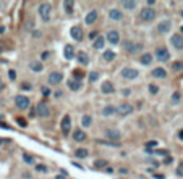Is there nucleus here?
I'll return each mask as SVG.
<instances>
[{
  "label": "nucleus",
  "instance_id": "22",
  "mask_svg": "<svg viewBox=\"0 0 183 179\" xmlns=\"http://www.w3.org/2000/svg\"><path fill=\"white\" fill-rule=\"evenodd\" d=\"M152 76L154 77H160V79H162V77H165L167 76V71L164 68H156V69H152Z\"/></svg>",
  "mask_w": 183,
  "mask_h": 179
},
{
  "label": "nucleus",
  "instance_id": "20",
  "mask_svg": "<svg viewBox=\"0 0 183 179\" xmlns=\"http://www.w3.org/2000/svg\"><path fill=\"white\" fill-rule=\"evenodd\" d=\"M76 58H78V61H80L81 65H88V63H89V57H88V53L86 52H78Z\"/></svg>",
  "mask_w": 183,
  "mask_h": 179
},
{
  "label": "nucleus",
  "instance_id": "53",
  "mask_svg": "<svg viewBox=\"0 0 183 179\" xmlns=\"http://www.w3.org/2000/svg\"><path fill=\"white\" fill-rule=\"evenodd\" d=\"M182 33H183V26H182Z\"/></svg>",
  "mask_w": 183,
  "mask_h": 179
},
{
  "label": "nucleus",
  "instance_id": "3",
  "mask_svg": "<svg viewBox=\"0 0 183 179\" xmlns=\"http://www.w3.org/2000/svg\"><path fill=\"white\" fill-rule=\"evenodd\" d=\"M156 18V10L151 8V7H146V8L141 10V20L143 21H152Z\"/></svg>",
  "mask_w": 183,
  "mask_h": 179
},
{
  "label": "nucleus",
  "instance_id": "14",
  "mask_svg": "<svg viewBox=\"0 0 183 179\" xmlns=\"http://www.w3.org/2000/svg\"><path fill=\"white\" fill-rule=\"evenodd\" d=\"M106 137L110 139V140H120L122 134H120V131L118 129H107L106 131Z\"/></svg>",
  "mask_w": 183,
  "mask_h": 179
},
{
  "label": "nucleus",
  "instance_id": "44",
  "mask_svg": "<svg viewBox=\"0 0 183 179\" xmlns=\"http://www.w3.org/2000/svg\"><path fill=\"white\" fill-rule=\"evenodd\" d=\"M18 123H20V126H23V127L26 126V121H25L23 118H18Z\"/></svg>",
  "mask_w": 183,
  "mask_h": 179
},
{
  "label": "nucleus",
  "instance_id": "33",
  "mask_svg": "<svg viewBox=\"0 0 183 179\" xmlns=\"http://www.w3.org/2000/svg\"><path fill=\"white\" fill-rule=\"evenodd\" d=\"M73 76L76 77V79H80V82H81V79L84 77V73H83L81 69H75V71H73Z\"/></svg>",
  "mask_w": 183,
  "mask_h": 179
},
{
  "label": "nucleus",
  "instance_id": "7",
  "mask_svg": "<svg viewBox=\"0 0 183 179\" xmlns=\"http://www.w3.org/2000/svg\"><path fill=\"white\" fill-rule=\"evenodd\" d=\"M115 110L122 115V116H126V115H130L131 111H133V105H131V103H120Z\"/></svg>",
  "mask_w": 183,
  "mask_h": 179
},
{
  "label": "nucleus",
  "instance_id": "49",
  "mask_svg": "<svg viewBox=\"0 0 183 179\" xmlns=\"http://www.w3.org/2000/svg\"><path fill=\"white\" fill-rule=\"evenodd\" d=\"M154 178H156V179H164V176H162V174H156Z\"/></svg>",
  "mask_w": 183,
  "mask_h": 179
},
{
  "label": "nucleus",
  "instance_id": "42",
  "mask_svg": "<svg viewBox=\"0 0 183 179\" xmlns=\"http://www.w3.org/2000/svg\"><path fill=\"white\" fill-rule=\"evenodd\" d=\"M21 89H23V90H29V89H31V85H29L28 82H25V84L21 85Z\"/></svg>",
  "mask_w": 183,
  "mask_h": 179
},
{
  "label": "nucleus",
  "instance_id": "41",
  "mask_svg": "<svg viewBox=\"0 0 183 179\" xmlns=\"http://www.w3.org/2000/svg\"><path fill=\"white\" fill-rule=\"evenodd\" d=\"M177 174H178V176H183V163L178 166V170H177Z\"/></svg>",
  "mask_w": 183,
  "mask_h": 179
},
{
  "label": "nucleus",
  "instance_id": "25",
  "mask_svg": "<svg viewBox=\"0 0 183 179\" xmlns=\"http://www.w3.org/2000/svg\"><path fill=\"white\" fill-rule=\"evenodd\" d=\"M104 42H106V39H104V37H101V36H97V39L94 41L93 47H94V49H97V50H101L102 47H104Z\"/></svg>",
  "mask_w": 183,
  "mask_h": 179
},
{
  "label": "nucleus",
  "instance_id": "15",
  "mask_svg": "<svg viewBox=\"0 0 183 179\" xmlns=\"http://www.w3.org/2000/svg\"><path fill=\"white\" fill-rule=\"evenodd\" d=\"M107 41H109L110 44L117 45L118 42H120V34H118L117 31H109V33H107Z\"/></svg>",
  "mask_w": 183,
  "mask_h": 179
},
{
  "label": "nucleus",
  "instance_id": "38",
  "mask_svg": "<svg viewBox=\"0 0 183 179\" xmlns=\"http://www.w3.org/2000/svg\"><path fill=\"white\" fill-rule=\"evenodd\" d=\"M8 77L12 79V81L13 79H16V71H15V69H10L8 71Z\"/></svg>",
  "mask_w": 183,
  "mask_h": 179
},
{
  "label": "nucleus",
  "instance_id": "35",
  "mask_svg": "<svg viewBox=\"0 0 183 179\" xmlns=\"http://www.w3.org/2000/svg\"><path fill=\"white\" fill-rule=\"evenodd\" d=\"M172 68H173L175 71H180V69H183V61H175L173 65H172Z\"/></svg>",
  "mask_w": 183,
  "mask_h": 179
},
{
  "label": "nucleus",
  "instance_id": "23",
  "mask_svg": "<svg viewBox=\"0 0 183 179\" xmlns=\"http://www.w3.org/2000/svg\"><path fill=\"white\" fill-rule=\"evenodd\" d=\"M68 87H70V90L76 92V90H80V87H81V82H80V81H73V79H70V81H68Z\"/></svg>",
  "mask_w": 183,
  "mask_h": 179
},
{
  "label": "nucleus",
  "instance_id": "40",
  "mask_svg": "<svg viewBox=\"0 0 183 179\" xmlns=\"http://www.w3.org/2000/svg\"><path fill=\"white\" fill-rule=\"evenodd\" d=\"M107 165V161H104V160H97V161H96V166L97 168H104Z\"/></svg>",
  "mask_w": 183,
  "mask_h": 179
},
{
  "label": "nucleus",
  "instance_id": "52",
  "mask_svg": "<svg viewBox=\"0 0 183 179\" xmlns=\"http://www.w3.org/2000/svg\"><path fill=\"white\" fill-rule=\"evenodd\" d=\"M0 145H2V139H0Z\"/></svg>",
  "mask_w": 183,
  "mask_h": 179
},
{
  "label": "nucleus",
  "instance_id": "43",
  "mask_svg": "<svg viewBox=\"0 0 183 179\" xmlns=\"http://www.w3.org/2000/svg\"><path fill=\"white\" fill-rule=\"evenodd\" d=\"M89 39L91 41H93V39L96 41V39H97V33H89Z\"/></svg>",
  "mask_w": 183,
  "mask_h": 179
},
{
  "label": "nucleus",
  "instance_id": "11",
  "mask_svg": "<svg viewBox=\"0 0 183 179\" xmlns=\"http://www.w3.org/2000/svg\"><path fill=\"white\" fill-rule=\"evenodd\" d=\"M170 44L173 45L175 49L182 50L183 49V37L180 36V34H173V36L170 37Z\"/></svg>",
  "mask_w": 183,
  "mask_h": 179
},
{
  "label": "nucleus",
  "instance_id": "2",
  "mask_svg": "<svg viewBox=\"0 0 183 179\" xmlns=\"http://www.w3.org/2000/svg\"><path fill=\"white\" fill-rule=\"evenodd\" d=\"M36 111H37V116H39V118H49V116H50V106H49V103H47V102H39V103H37Z\"/></svg>",
  "mask_w": 183,
  "mask_h": 179
},
{
  "label": "nucleus",
  "instance_id": "21",
  "mask_svg": "<svg viewBox=\"0 0 183 179\" xmlns=\"http://www.w3.org/2000/svg\"><path fill=\"white\" fill-rule=\"evenodd\" d=\"M29 68L33 69V71H36V73H41V71H42V68H44V66H42V63H41V61H37V60H33V61H31V63H29Z\"/></svg>",
  "mask_w": 183,
  "mask_h": 179
},
{
  "label": "nucleus",
  "instance_id": "19",
  "mask_svg": "<svg viewBox=\"0 0 183 179\" xmlns=\"http://www.w3.org/2000/svg\"><path fill=\"white\" fill-rule=\"evenodd\" d=\"M101 90L104 92V94H112L115 90V87H114V84L112 82H109V81H106L104 84H102V87H101Z\"/></svg>",
  "mask_w": 183,
  "mask_h": 179
},
{
  "label": "nucleus",
  "instance_id": "27",
  "mask_svg": "<svg viewBox=\"0 0 183 179\" xmlns=\"http://www.w3.org/2000/svg\"><path fill=\"white\" fill-rule=\"evenodd\" d=\"M102 58H104L106 61H114L115 60V52H112V50H106L104 55H102Z\"/></svg>",
  "mask_w": 183,
  "mask_h": 179
},
{
  "label": "nucleus",
  "instance_id": "18",
  "mask_svg": "<svg viewBox=\"0 0 183 179\" xmlns=\"http://www.w3.org/2000/svg\"><path fill=\"white\" fill-rule=\"evenodd\" d=\"M97 20V12L96 10H91L88 15H86V18H84V23L86 24H93L94 21Z\"/></svg>",
  "mask_w": 183,
  "mask_h": 179
},
{
  "label": "nucleus",
  "instance_id": "32",
  "mask_svg": "<svg viewBox=\"0 0 183 179\" xmlns=\"http://www.w3.org/2000/svg\"><path fill=\"white\" fill-rule=\"evenodd\" d=\"M63 7H65V12L66 13H73V2H71V0L63 2Z\"/></svg>",
  "mask_w": 183,
  "mask_h": 179
},
{
  "label": "nucleus",
  "instance_id": "28",
  "mask_svg": "<svg viewBox=\"0 0 183 179\" xmlns=\"http://www.w3.org/2000/svg\"><path fill=\"white\" fill-rule=\"evenodd\" d=\"M122 5H123V8H126V10H133L136 7V2L134 0H123Z\"/></svg>",
  "mask_w": 183,
  "mask_h": 179
},
{
  "label": "nucleus",
  "instance_id": "34",
  "mask_svg": "<svg viewBox=\"0 0 183 179\" xmlns=\"http://www.w3.org/2000/svg\"><path fill=\"white\" fill-rule=\"evenodd\" d=\"M23 160H25L28 165H34V158L31 157V155H28V153H23Z\"/></svg>",
  "mask_w": 183,
  "mask_h": 179
},
{
  "label": "nucleus",
  "instance_id": "4",
  "mask_svg": "<svg viewBox=\"0 0 183 179\" xmlns=\"http://www.w3.org/2000/svg\"><path fill=\"white\" fill-rule=\"evenodd\" d=\"M156 58H157L159 61H169L170 60V52H169L165 47H159V49L156 50Z\"/></svg>",
  "mask_w": 183,
  "mask_h": 179
},
{
  "label": "nucleus",
  "instance_id": "47",
  "mask_svg": "<svg viewBox=\"0 0 183 179\" xmlns=\"http://www.w3.org/2000/svg\"><path fill=\"white\" fill-rule=\"evenodd\" d=\"M156 153L157 155H167V152L165 150H156Z\"/></svg>",
  "mask_w": 183,
  "mask_h": 179
},
{
  "label": "nucleus",
  "instance_id": "16",
  "mask_svg": "<svg viewBox=\"0 0 183 179\" xmlns=\"http://www.w3.org/2000/svg\"><path fill=\"white\" fill-rule=\"evenodd\" d=\"M109 18H110L112 21H120V20L123 18V13L120 12V10H117V8H112V10L109 12Z\"/></svg>",
  "mask_w": 183,
  "mask_h": 179
},
{
  "label": "nucleus",
  "instance_id": "39",
  "mask_svg": "<svg viewBox=\"0 0 183 179\" xmlns=\"http://www.w3.org/2000/svg\"><path fill=\"white\" fill-rule=\"evenodd\" d=\"M178 100H180V94H178V92H175V94L172 95V102H173V103H178Z\"/></svg>",
  "mask_w": 183,
  "mask_h": 179
},
{
  "label": "nucleus",
  "instance_id": "5",
  "mask_svg": "<svg viewBox=\"0 0 183 179\" xmlns=\"http://www.w3.org/2000/svg\"><path fill=\"white\" fill-rule=\"evenodd\" d=\"M122 77L123 79H128V81H131V79H134V77L138 76V71L134 68H130V66H125V68L122 69Z\"/></svg>",
  "mask_w": 183,
  "mask_h": 179
},
{
  "label": "nucleus",
  "instance_id": "50",
  "mask_svg": "<svg viewBox=\"0 0 183 179\" xmlns=\"http://www.w3.org/2000/svg\"><path fill=\"white\" fill-rule=\"evenodd\" d=\"M178 137H180V139H182V140H183V129H182V131H180V132H178Z\"/></svg>",
  "mask_w": 183,
  "mask_h": 179
},
{
  "label": "nucleus",
  "instance_id": "45",
  "mask_svg": "<svg viewBox=\"0 0 183 179\" xmlns=\"http://www.w3.org/2000/svg\"><path fill=\"white\" fill-rule=\"evenodd\" d=\"M146 145H147V147H156V145H157V142H154V140H149Z\"/></svg>",
  "mask_w": 183,
  "mask_h": 179
},
{
  "label": "nucleus",
  "instance_id": "29",
  "mask_svg": "<svg viewBox=\"0 0 183 179\" xmlns=\"http://www.w3.org/2000/svg\"><path fill=\"white\" fill-rule=\"evenodd\" d=\"M115 106H112V105H107L106 108H104V110H102V115H104V116H110V115H114L115 113Z\"/></svg>",
  "mask_w": 183,
  "mask_h": 179
},
{
  "label": "nucleus",
  "instance_id": "6",
  "mask_svg": "<svg viewBox=\"0 0 183 179\" xmlns=\"http://www.w3.org/2000/svg\"><path fill=\"white\" fill-rule=\"evenodd\" d=\"M15 103H16V106L20 110H26L29 106V98L26 95H16L15 97Z\"/></svg>",
  "mask_w": 183,
  "mask_h": 179
},
{
  "label": "nucleus",
  "instance_id": "9",
  "mask_svg": "<svg viewBox=\"0 0 183 179\" xmlns=\"http://www.w3.org/2000/svg\"><path fill=\"white\" fill-rule=\"evenodd\" d=\"M170 28H172V23L169 20H164L157 24V33L159 34H167L169 31H170Z\"/></svg>",
  "mask_w": 183,
  "mask_h": 179
},
{
  "label": "nucleus",
  "instance_id": "1",
  "mask_svg": "<svg viewBox=\"0 0 183 179\" xmlns=\"http://www.w3.org/2000/svg\"><path fill=\"white\" fill-rule=\"evenodd\" d=\"M37 12H39V15H41L44 23H49L50 21V12H52V7H50L49 3H41L39 8H37Z\"/></svg>",
  "mask_w": 183,
  "mask_h": 179
},
{
  "label": "nucleus",
  "instance_id": "10",
  "mask_svg": "<svg viewBox=\"0 0 183 179\" xmlns=\"http://www.w3.org/2000/svg\"><path fill=\"white\" fill-rule=\"evenodd\" d=\"M70 129H71V118H70L68 115H65V116L62 118V132H63V134H68Z\"/></svg>",
  "mask_w": 183,
  "mask_h": 179
},
{
  "label": "nucleus",
  "instance_id": "46",
  "mask_svg": "<svg viewBox=\"0 0 183 179\" xmlns=\"http://www.w3.org/2000/svg\"><path fill=\"white\" fill-rule=\"evenodd\" d=\"M37 171H47V168L42 166V165H39V166H37Z\"/></svg>",
  "mask_w": 183,
  "mask_h": 179
},
{
  "label": "nucleus",
  "instance_id": "36",
  "mask_svg": "<svg viewBox=\"0 0 183 179\" xmlns=\"http://www.w3.org/2000/svg\"><path fill=\"white\" fill-rule=\"evenodd\" d=\"M99 79V73H96V71H93V73L89 74V82H96Z\"/></svg>",
  "mask_w": 183,
  "mask_h": 179
},
{
  "label": "nucleus",
  "instance_id": "48",
  "mask_svg": "<svg viewBox=\"0 0 183 179\" xmlns=\"http://www.w3.org/2000/svg\"><path fill=\"white\" fill-rule=\"evenodd\" d=\"M55 179H66V176H63V174H58V176H55Z\"/></svg>",
  "mask_w": 183,
  "mask_h": 179
},
{
  "label": "nucleus",
  "instance_id": "30",
  "mask_svg": "<svg viewBox=\"0 0 183 179\" xmlns=\"http://www.w3.org/2000/svg\"><path fill=\"white\" fill-rule=\"evenodd\" d=\"M139 61H141L143 65H151V61H152V55H151V53H144Z\"/></svg>",
  "mask_w": 183,
  "mask_h": 179
},
{
  "label": "nucleus",
  "instance_id": "24",
  "mask_svg": "<svg viewBox=\"0 0 183 179\" xmlns=\"http://www.w3.org/2000/svg\"><path fill=\"white\" fill-rule=\"evenodd\" d=\"M73 139H75V140H84V139H86L84 131H83V129H76L73 132Z\"/></svg>",
  "mask_w": 183,
  "mask_h": 179
},
{
  "label": "nucleus",
  "instance_id": "26",
  "mask_svg": "<svg viewBox=\"0 0 183 179\" xmlns=\"http://www.w3.org/2000/svg\"><path fill=\"white\" fill-rule=\"evenodd\" d=\"M81 124H83V127H91L93 126V118H91L89 115H84L81 119Z\"/></svg>",
  "mask_w": 183,
  "mask_h": 179
},
{
  "label": "nucleus",
  "instance_id": "17",
  "mask_svg": "<svg viewBox=\"0 0 183 179\" xmlns=\"http://www.w3.org/2000/svg\"><path fill=\"white\" fill-rule=\"evenodd\" d=\"M63 55H65V58L66 60H73V57H75V47L73 45H65V50H63Z\"/></svg>",
  "mask_w": 183,
  "mask_h": 179
},
{
  "label": "nucleus",
  "instance_id": "12",
  "mask_svg": "<svg viewBox=\"0 0 183 179\" xmlns=\"http://www.w3.org/2000/svg\"><path fill=\"white\" fill-rule=\"evenodd\" d=\"M62 79H63V74L58 73V71H53V73L49 74V84L55 85V84H60Z\"/></svg>",
  "mask_w": 183,
  "mask_h": 179
},
{
  "label": "nucleus",
  "instance_id": "13",
  "mask_svg": "<svg viewBox=\"0 0 183 179\" xmlns=\"http://www.w3.org/2000/svg\"><path fill=\"white\" fill-rule=\"evenodd\" d=\"M70 34H71V37H73V41H81L83 39V31L80 26H73V28L70 29Z\"/></svg>",
  "mask_w": 183,
  "mask_h": 179
},
{
  "label": "nucleus",
  "instance_id": "51",
  "mask_svg": "<svg viewBox=\"0 0 183 179\" xmlns=\"http://www.w3.org/2000/svg\"><path fill=\"white\" fill-rule=\"evenodd\" d=\"M2 87H3V82H2V77H0V89H2Z\"/></svg>",
  "mask_w": 183,
  "mask_h": 179
},
{
  "label": "nucleus",
  "instance_id": "8",
  "mask_svg": "<svg viewBox=\"0 0 183 179\" xmlns=\"http://www.w3.org/2000/svg\"><path fill=\"white\" fill-rule=\"evenodd\" d=\"M123 45H125V50H126V52H130V53H136V52H139V50L143 49V45H141V44H136V42H130V41H126Z\"/></svg>",
  "mask_w": 183,
  "mask_h": 179
},
{
  "label": "nucleus",
  "instance_id": "31",
  "mask_svg": "<svg viewBox=\"0 0 183 179\" xmlns=\"http://www.w3.org/2000/svg\"><path fill=\"white\" fill-rule=\"evenodd\" d=\"M75 155H76L78 158H86V157L89 155V152L86 150V148H78V150L75 152Z\"/></svg>",
  "mask_w": 183,
  "mask_h": 179
},
{
  "label": "nucleus",
  "instance_id": "37",
  "mask_svg": "<svg viewBox=\"0 0 183 179\" xmlns=\"http://www.w3.org/2000/svg\"><path fill=\"white\" fill-rule=\"evenodd\" d=\"M149 92H151L152 95H156V94L159 92V87H157L156 84H149Z\"/></svg>",
  "mask_w": 183,
  "mask_h": 179
}]
</instances>
